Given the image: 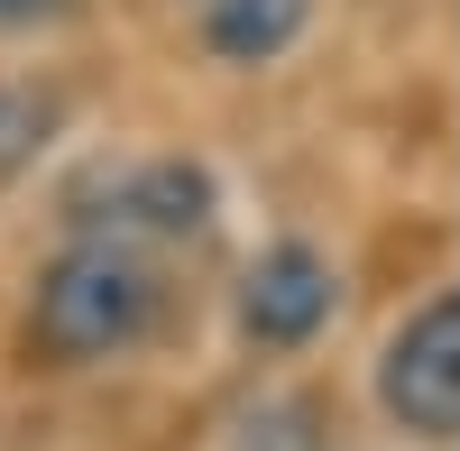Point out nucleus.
<instances>
[{
  "instance_id": "obj_5",
  "label": "nucleus",
  "mask_w": 460,
  "mask_h": 451,
  "mask_svg": "<svg viewBox=\"0 0 460 451\" xmlns=\"http://www.w3.org/2000/svg\"><path fill=\"white\" fill-rule=\"evenodd\" d=\"M314 28V0H203V47L221 65H277Z\"/></svg>"
},
{
  "instance_id": "obj_2",
  "label": "nucleus",
  "mask_w": 460,
  "mask_h": 451,
  "mask_svg": "<svg viewBox=\"0 0 460 451\" xmlns=\"http://www.w3.org/2000/svg\"><path fill=\"white\" fill-rule=\"evenodd\" d=\"M377 405L405 442H460V286H433L387 350H377Z\"/></svg>"
},
{
  "instance_id": "obj_4",
  "label": "nucleus",
  "mask_w": 460,
  "mask_h": 451,
  "mask_svg": "<svg viewBox=\"0 0 460 451\" xmlns=\"http://www.w3.org/2000/svg\"><path fill=\"white\" fill-rule=\"evenodd\" d=\"M111 240H203L212 231V175L194 157H147V166H120L111 175Z\"/></svg>"
},
{
  "instance_id": "obj_6",
  "label": "nucleus",
  "mask_w": 460,
  "mask_h": 451,
  "mask_svg": "<svg viewBox=\"0 0 460 451\" xmlns=\"http://www.w3.org/2000/svg\"><path fill=\"white\" fill-rule=\"evenodd\" d=\"M323 433H332V415L314 396H258L249 415H240V433H230V451H323Z\"/></svg>"
},
{
  "instance_id": "obj_7",
  "label": "nucleus",
  "mask_w": 460,
  "mask_h": 451,
  "mask_svg": "<svg viewBox=\"0 0 460 451\" xmlns=\"http://www.w3.org/2000/svg\"><path fill=\"white\" fill-rule=\"evenodd\" d=\"M56 129V93H37V84H0V175H19L37 147H47Z\"/></svg>"
},
{
  "instance_id": "obj_3",
  "label": "nucleus",
  "mask_w": 460,
  "mask_h": 451,
  "mask_svg": "<svg viewBox=\"0 0 460 451\" xmlns=\"http://www.w3.org/2000/svg\"><path fill=\"white\" fill-rule=\"evenodd\" d=\"M341 314V277L314 240H267L240 268V332L258 350H304Z\"/></svg>"
},
{
  "instance_id": "obj_8",
  "label": "nucleus",
  "mask_w": 460,
  "mask_h": 451,
  "mask_svg": "<svg viewBox=\"0 0 460 451\" xmlns=\"http://www.w3.org/2000/svg\"><path fill=\"white\" fill-rule=\"evenodd\" d=\"M47 10H65V0H0V28H28V19H47Z\"/></svg>"
},
{
  "instance_id": "obj_1",
  "label": "nucleus",
  "mask_w": 460,
  "mask_h": 451,
  "mask_svg": "<svg viewBox=\"0 0 460 451\" xmlns=\"http://www.w3.org/2000/svg\"><path fill=\"white\" fill-rule=\"evenodd\" d=\"M166 314V268L157 249L84 231L65 240L28 295V350H47L56 368H93V359H129Z\"/></svg>"
}]
</instances>
